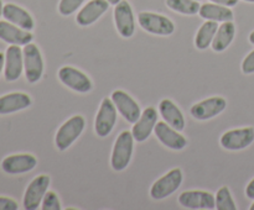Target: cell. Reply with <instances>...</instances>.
Segmentation results:
<instances>
[{"label": "cell", "instance_id": "6da1fadb", "mask_svg": "<svg viewBox=\"0 0 254 210\" xmlns=\"http://www.w3.org/2000/svg\"><path fill=\"white\" fill-rule=\"evenodd\" d=\"M133 133L129 132V131H123L117 138L113 151H112L111 165L114 170L121 172V170H124L128 167L129 162L131 160V155H133Z\"/></svg>", "mask_w": 254, "mask_h": 210}, {"label": "cell", "instance_id": "7a4b0ae2", "mask_svg": "<svg viewBox=\"0 0 254 210\" xmlns=\"http://www.w3.org/2000/svg\"><path fill=\"white\" fill-rule=\"evenodd\" d=\"M86 120L82 115H74L59 128L55 137V143L60 151H64L81 136L83 132Z\"/></svg>", "mask_w": 254, "mask_h": 210}, {"label": "cell", "instance_id": "3957f363", "mask_svg": "<svg viewBox=\"0 0 254 210\" xmlns=\"http://www.w3.org/2000/svg\"><path fill=\"white\" fill-rule=\"evenodd\" d=\"M139 25L146 32L158 36H169L175 31V25L169 17L155 12L143 11L138 16Z\"/></svg>", "mask_w": 254, "mask_h": 210}, {"label": "cell", "instance_id": "277c9868", "mask_svg": "<svg viewBox=\"0 0 254 210\" xmlns=\"http://www.w3.org/2000/svg\"><path fill=\"white\" fill-rule=\"evenodd\" d=\"M181 183H183V170L180 168H174L151 185L150 197L155 200L165 199L180 188Z\"/></svg>", "mask_w": 254, "mask_h": 210}, {"label": "cell", "instance_id": "5b68a950", "mask_svg": "<svg viewBox=\"0 0 254 210\" xmlns=\"http://www.w3.org/2000/svg\"><path fill=\"white\" fill-rule=\"evenodd\" d=\"M24 69L29 83H36L41 79L44 73V61L39 47L34 43L25 44L24 49Z\"/></svg>", "mask_w": 254, "mask_h": 210}, {"label": "cell", "instance_id": "8992f818", "mask_svg": "<svg viewBox=\"0 0 254 210\" xmlns=\"http://www.w3.org/2000/svg\"><path fill=\"white\" fill-rule=\"evenodd\" d=\"M117 123V108L113 100L109 98H104L102 100L99 110L96 116L94 130L99 137H106L113 130Z\"/></svg>", "mask_w": 254, "mask_h": 210}, {"label": "cell", "instance_id": "52a82bcc", "mask_svg": "<svg viewBox=\"0 0 254 210\" xmlns=\"http://www.w3.org/2000/svg\"><path fill=\"white\" fill-rule=\"evenodd\" d=\"M51 179L49 175L41 174L32 179L24 195V208L26 210H36L41 205L42 199L47 193Z\"/></svg>", "mask_w": 254, "mask_h": 210}, {"label": "cell", "instance_id": "ba28073f", "mask_svg": "<svg viewBox=\"0 0 254 210\" xmlns=\"http://www.w3.org/2000/svg\"><path fill=\"white\" fill-rule=\"evenodd\" d=\"M114 21L116 27L122 37L129 39L135 31V20H134L133 9L126 0H122L114 7Z\"/></svg>", "mask_w": 254, "mask_h": 210}, {"label": "cell", "instance_id": "9c48e42d", "mask_svg": "<svg viewBox=\"0 0 254 210\" xmlns=\"http://www.w3.org/2000/svg\"><path fill=\"white\" fill-rule=\"evenodd\" d=\"M59 78L64 85L78 93H88L92 90V82L88 76L73 67L64 66L59 71Z\"/></svg>", "mask_w": 254, "mask_h": 210}, {"label": "cell", "instance_id": "30bf717a", "mask_svg": "<svg viewBox=\"0 0 254 210\" xmlns=\"http://www.w3.org/2000/svg\"><path fill=\"white\" fill-rule=\"evenodd\" d=\"M254 141V128L243 127L227 131L222 135L220 142L223 148L228 151H238L247 148Z\"/></svg>", "mask_w": 254, "mask_h": 210}, {"label": "cell", "instance_id": "8fae6325", "mask_svg": "<svg viewBox=\"0 0 254 210\" xmlns=\"http://www.w3.org/2000/svg\"><path fill=\"white\" fill-rule=\"evenodd\" d=\"M111 99L113 100L117 110L128 123L135 124L138 121L141 115L140 106L128 93L123 90H114Z\"/></svg>", "mask_w": 254, "mask_h": 210}, {"label": "cell", "instance_id": "7c38bea8", "mask_svg": "<svg viewBox=\"0 0 254 210\" xmlns=\"http://www.w3.org/2000/svg\"><path fill=\"white\" fill-rule=\"evenodd\" d=\"M226 106H227V101L225 98L212 96V98H208L192 105L190 113L197 120H208V119L215 118L216 115L222 113Z\"/></svg>", "mask_w": 254, "mask_h": 210}, {"label": "cell", "instance_id": "4fadbf2b", "mask_svg": "<svg viewBox=\"0 0 254 210\" xmlns=\"http://www.w3.org/2000/svg\"><path fill=\"white\" fill-rule=\"evenodd\" d=\"M154 132H155L156 137L160 140V142L171 150L180 151L188 146V140L181 135L180 131L171 127L165 121H158L155 128H154Z\"/></svg>", "mask_w": 254, "mask_h": 210}, {"label": "cell", "instance_id": "5bb4252c", "mask_svg": "<svg viewBox=\"0 0 254 210\" xmlns=\"http://www.w3.org/2000/svg\"><path fill=\"white\" fill-rule=\"evenodd\" d=\"M179 203L188 209H215L216 197L203 190H189L179 195Z\"/></svg>", "mask_w": 254, "mask_h": 210}, {"label": "cell", "instance_id": "9a60e30c", "mask_svg": "<svg viewBox=\"0 0 254 210\" xmlns=\"http://www.w3.org/2000/svg\"><path fill=\"white\" fill-rule=\"evenodd\" d=\"M156 123H158V111L153 106H149L141 113L140 118L133 126L131 133H133L134 140L138 142L148 140V137L155 128Z\"/></svg>", "mask_w": 254, "mask_h": 210}, {"label": "cell", "instance_id": "2e32d148", "mask_svg": "<svg viewBox=\"0 0 254 210\" xmlns=\"http://www.w3.org/2000/svg\"><path fill=\"white\" fill-rule=\"evenodd\" d=\"M37 165V160L35 156L30 153H21V155H12L4 158L1 162V168L7 174H22L34 169Z\"/></svg>", "mask_w": 254, "mask_h": 210}, {"label": "cell", "instance_id": "e0dca14e", "mask_svg": "<svg viewBox=\"0 0 254 210\" xmlns=\"http://www.w3.org/2000/svg\"><path fill=\"white\" fill-rule=\"evenodd\" d=\"M24 68V53L17 44L9 46L5 54V79L14 82L20 78Z\"/></svg>", "mask_w": 254, "mask_h": 210}, {"label": "cell", "instance_id": "ac0fdd59", "mask_svg": "<svg viewBox=\"0 0 254 210\" xmlns=\"http://www.w3.org/2000/svg\"><path fill=\"white\" fill-rule=\"evenodd\" d=\"M34 36L27 30L21 29L9 21H0V40L10 44L25 46L32 41Z\"/></svg>", "mask_w": 254, "mask_h": 210}, {"label": "cell", "instance_id": "d6986e66", "mask_svg": "<svg viewBox=\"0 0 254 210\" xmlns=\"http://www.w3.org/2000/svg\"><path fill=\"white\" fill-rule=\"evenodd\" d=\"M108 0H91L84 5L76 16V21L79 26H89L94 24L104 12L108 10Z\"/></svg>", "mask_w": 254, "mask_h": 210}, {"label": "cell", "instance_id": "ffe728a7", "mask_svg": "<svg viewBox=\"0 0 254 210\" xmlns=\"http://www.w3.org/2000/svg\"><path fill=\"white\" fill-rule=\"evenodd\" d=\"M2 16L11 24L21 27V29L31 31L35 26L34 19L31 15L22 7L17 6L15 4H6L2 7Z\"/></svg>", "mask_w": 254, "mask_h": 210}, {"label": "cell", "instance_id": "44dd1931", "mask_svg": "<svg viewBox=\"0 0 254 210\" xmlns=\"http://www.w3.org/2000/svg\"><path fill=\"white\" fill-rule=\"evenodd\" d=\"M31 105V98L25 93H10L0 96V115L16 113Z\"/></svg>", "mask_w": 254, "mask_h": 210}, {"label": "cell", "instance_id": "7402d4cb", "mask_svg": "<svg viewBox=\"0 0 254 210\" xmlns=\"http://www.w3.org/2000/svg\"><path fill=\"white\" fill-rule=\"evenodd\" d=\"M159 111L163 116L164 121L168 123L171 127L178 131H183L185 128V118L180 109L170 100V99H164L159 104Z\"/></svg>", "mask_w": 254, "mask_h": 210}, {"label": "cell", "instance_id": "603a6c76", "mask_svg": "<svg viewBox=\"0 0 254 210\" xmlns=\"http://www.w3.org/2000/svg\"><path fill=\"white\" fill-rule=\"evenodd\" d=\"M200 16L205 20H211L216 22H226L232 21L233 11L228 6H223L220 4H203L201 5Z\"/></svg>", "mask_w": 254, "mask_h": 210}, {"label": "cell", "instance_id": "cb8c5ba5", "mask_svg": "<svg viewBox=\"0 0 254 210\" xmlns=\"http://www.w3.org/2000/svg\"><path fill=\"white\" fill-rule=\"evenodd\" d=\"M236 35V26L232 21H226L223 22L221 26H218L217 32L213 39L212 49L215 52H222L232 43L233 39Z\"/></svg>", "mask_w": 254, "mask_h": 210}, {"label": "cell", "instance_id": "d4e9b609", "mask_svg": "<svg viewBox=\"0 0 254 210\" xmlns=\"http://www.w3.org/2000/svg\"><path fill=\"white\" fill-rule=\"evenodd\" d=\"M218 30V25L216 21H211L207 20L202 26L200 27V30L197 31L195 37V44L198 49H206L207 47H210L212 44L213 39H215V35Z\"/></svg>", "mask_w": 254, "mask_h": 210}, {"label": "cell", "instance_id": "484cf974", "mask_svg": "<svg viewBox=\"0 0 254 210\" xmlns=\"http://www.w3.org/2000/svg\"><path fill=\"white\" fill-rule=\"evenodd\" d=\"M166 5L174 11L184 15L197 14L201 7L197 0H166Z\"/></svg>", "mask_w": 254, "mask_h": 210}, {"label": "cell", "instance_id": "4316f807", "mask_svg": "<svg viewBox=\"0 0 254 210\" xmlns=\"http://www.w3.org/2000/svg\"><path fill=\"white\" fill-rule=\"evenodd\" d=\"M216 208L217 210H236L235 200H233L232 194L230 192L228 187H221L218 189L217 195H216Z\"/></svg>", "mask_w": 254, "mask_h": 210}, {"label": "cell", "instance_id": "83f0119b", "mask_svg": "<svg viewBox=\"0 0 254 210\" xmlns=\"http://www.w3.org/2000/svg\"><path fill=\"white\" fill-rule=\"evenodd\" d=\"M84 2V0H61L59 4L60 14L64 16H69Z\"/></svg>", "mask_w": 254, "mask_h": 210}, {"label": "cell", "instance_id": "f1b7e54d", "mask_svg": "<svg viewBox=\"0 0 254 210\" xmlns=\"http://www.w3.org/2000/svg\"><path fill=\"white\" fill-rule=\"evenodd\" d=\"M42 210H60L61 209V203H60L59 197L55 192H47L45 194L44 199L41 203Z\"/></svg>", "mask_w": 254, "mask_h": 210}, {"label": "cell", "instance_id": "f546056e", "mask_svg": "<svg viewBox=\"0 0 254 210\" xmlns=\"http://www.w3.org/2000/svg\"><path fill=\"white\" fill-rule=\"evenodd\" d=\"M242 72L245 74L254 73V49L243 59L242 62Z\"/></svg>", "mask_w": 254, "mask_h": 210}, {"label": "cell", "instance_id": "4dcf8cb0", "mask_svg": "<svg viewBox=\"0 0 254 210\" xmlns=\"http://www.w3.org/2000/svg\"><path fill=\"white\" fill-rule=\"evenodd\" d=\"M19 205L10 198L0 197V210H17Z\"/></svg>", "mask_w": 254, "mask_h": 210}, {"label": "cell", "instance_id": "1f68e13d", "mask_svg": "<svg viewBox=\"0 0 254 210\" xmlns=\"http://www.w3.org/2000/svg\"><path fill=\"white\" fill-rule=\"evenodd\" d=\"M212 2H215V4H220V5H223V6H235V5H237L238 0H211Z\"/></svg>", "mask_w": 254, "mask_h": 210}, {"label": "cell", "instance_id": "d6a6232c", "mask_svg": "<svg viewBox=\"0 0 254 210\" xmlns=\"http://www.w3.org/2000/svg\"><path fill=\"white\" fill-rule=\"evenodd\" d=\"M246 195L250 199H254V178L250 182V184L246 188Z\"/></svg>", "mask_w": 254, "mask_h": 210}, {"label": "cell", "instance_id": "836d02e7", "mask_svg": "<svg viewBox=\"0 0 254 210\" xmlns=\"http://www.w3.org/2000/svg\"><path fill=\"white\" fill-rule=\"evenodd\" d=\"M4 62H5V56H4V53H1V52H0V73H1L2 68H4Z\"/></svg>", "mask_w": 254, "mask_h": 210}, {"label": "cell", "instance_id": "e575fe53", "mask_svg": "<svg viewBox=\"0 0 254 210\" xmlns=\"http://www.w3.org/2000/svg\"><path fill=\"white\" fill-rule=\"evenodd\" d=\"M119 1H122V0H108L109 4H112V5H117Z\"/></svg>", "mask_w": 254, "mask_h": 210}, {"label": "cell", "instance_id": "d590c367", "mask_svg": "<svg viewBox=\"0 0 254 210\" xmlns=\"http://www.w3.org/2000/svg\"><path fill=\"white\" fill-rule=\"evenodd\" d=\"M250 42H251V43L254 44V31L250 35Z\"/></svg>", "mask_w": 254, "mask_h": 210}, {"label": "cell", "instance_id": "8d00e7d4", "mask_svg": "<svg viewBox=\"0 0 254 210\" xmlns=\"http://www.w3.org/2000/svg\"><path fill=\"white\" fill-rule=\"evenodd\" d=\"M2 7L4 6H2V2H1V0H0V16L2 15Z\"/></svg>", "mask_w": 254, "mask_h": 210}, {"label": "cell", "instance_id": "74e56055", "mask_svg": "<svg viewBox=\"0 0 254 210\" xmlns=\"http://www.w3.org/2000/svg\"><path fill=\"white\" fill-rule=\"evenodd\" d=\"M251 210H254V203L252 205H251Z\"/></svg>", "mask_w": 254, "mask_h": 210}, {"label": "cell", "instance_id": "f35d334b", "mask_svg": "<svg viewBox=\"0 0 254 210\" xmlns=\"http://www.w3.org/2000/svg\"><path fill=\"white\" fill-rule=\"evenodd\" d=\"M245 1H248V2H254V0H245Z\"/></svg>", "mask_w": 254, "mask_h": 210}, {"label": "cell", "instance_id": "ab89813d", "mask_svg": "<svg viewBox=\"0 0 254 210\" xmlns=\"http://www.w3.org/2000/svg\"><path fill=\"white\" fill-rule=\"evenodd\" d=\"M197 1H200V0H197Z\"/></svg>", "mask_w": 254, "mask_h": 210}]
</instances>
